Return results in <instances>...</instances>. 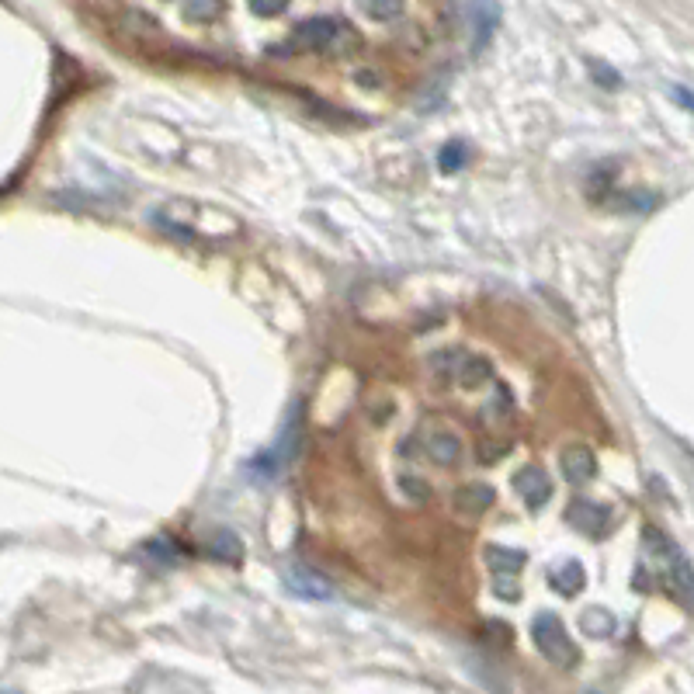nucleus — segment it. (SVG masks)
Listing matches in <instances>:
<instances>
[{"label":"nucleus","mask_w":694,"mask_h":694,"mask_svg":"<svg viewBox=\"0 0 694 694\" xmlns=\"http://www.w3.org/2000/svg\"><path fill=\"white\" fill-rule=\"evenodd\" d=\"M518 490H521V497L528 500V507H542L545 500L552 497V483L545 479L542 469H524L518 476Z\"/></svg>","instance_id":"obj_6"},{"label":"nucleus","mask_w":694,"mask_h":694,"mask_svg":"<svg viewBox=\"0 0 694 694\" xmlns=\"http://www.w3.org/2000/svg\"><path fill=\"white\" fill-rule=\"evenodd\" d=\"M615 629H618L615 615H608V611H604V608H590V611H583V632H587V636H594V639H608V636H615Z\"/></svg>","instance_id":"obj_8"},{"label":"nucleus","mask_w":694,"mask_h":694,"mask_svg":"<svg viewBox=\"0 0 694 694\" xmlns=\"http://www.w3.org/2000/svg\"><path fill=\"white\" fill-rule=\"evenodd\" d=\"M295 448H299V410H292V417H289V424H285V434L278 438V445H275V452L271 455H264L261 462H271V465H285L295 455Z\"/></svg>","instance_id":"obj_7"},{"label":"nucleus","mask_w":694,"mask_h":694,"mask_svg":"<svg viewBox=\"0 0 694 694\" xmlns=\"http://www.w3.org/2000/svg\"><path fill=\"white\" fill-rule=\"evenodd\" d=\"M337 32H341V25H337L334 18H313V21H302L299 28H295L292 35V46L295 49H327L330 42L337 39Z\"/></svg>","instance_id":"obj_2"},{"label":"nucleus","mask_w":694,"mask_h":694,"mask_svg":"<svg viewBox=\"0 0 694 694\" xmlns=\"http://www.w3.org/2000/svg\"><path fill=\"white\" fill-rule=\"evenodd\" d=\"M368 14H372L375 21H393L403 14V0H368Z\"/></svg>","instance_id":"obj_11"},{"label":"nucleus","mask_w":694,"mask_h":694,"mask_svg":"<svg viewBox=\"0 0 694 694\" xmlns=\"http://www.w3.org/2000/svg\"><path fill=\"white\" fill-rule=\"evenodd\" d=\"M285 4H289V0H250L254 14H261V18H275V14H282Z\"/></svg>","instance_id":"obj_14"},{"label":"nucleus","mask_w":694,"mask_h":694,"mask_svg":"<svg viewBox=\"0 0 694 694\" xmlns=\"http://www.w3.org/2000/svg\"><path fill=\"white\" fill-rule=\"evenodd\" d=\"M559 465H563V476L570 479V483H587L590 476L597 472V459H594V452L590 448H583V445H573V448H566L563 452V459H559Z\"/></svg>","instance_id":"obj_5"},{"label":"nucleus","mask_w":694,"mask_h":694,"mask_svg":"<svg viewBox=\"0 0 694 694\" xmlns=\"http://www.w3.org/2000/svg\"><path fill=\"white\" fill-rule=\"evenodd\" d=\"M219 11H223V4H219V0H191V7H188V18L209 21V18H216Z\"/></svg>","instance_id":"obj_12"},{"label":"nucleus","mask_w":694,"mask_h":694,"mask_svg":"<svg viewBox=\"0 0 694 694\" xmlns=\"http://www.w3.org/2000/svg\"><path fill=\"white\" fill-rule=\"evenodd\" d=\"M531 636H535L538 653H542L549 663H556L559 670L577 667L580 649H577V642L570 639V632H566V625L559 622L556 615H549V611H542V615H538L535 622H531Z\"/></svg>","instance_id":"obj_1"},{"label":"nucleus","mask_w":694,"mask_h":694,"mask_svg":"<svg viewBox=\"0 0 694 694\" xmlns=\"http://www.w3.org/2000/svg\"><path fill=\"white\" fill-rule=\"evenodd\" d=\"M486 556H490L493 573H500V577H514V573H518L521 566H524V552L500 549V545H493V549H486Z\"/></svg>","instance_id":"obj_9"},{"label":"nucleus","mask_w":694,"mask_h":694,"mask_svg":"<svg viewBox=\"0 0 694 694\" xmlns=\"http://www.w3.org/2000/svg\"><path fill=\"white\" fill-rule=\"evenodd\" d=\"M552 583H556V590H563V594H577L583 587V570L577 563H563L552 573Z\"/></svg>","instance_id":"obj_10"},{"label":"nucleus","mask_w":694,"mask_h":694,"mask_svg":"<svg viewBox=\"0 0 694 694\" xmlns=\"http://www.w3.org/2000/svg\"><path fill=\"white\" fill-rule=\"evenodd\" d=\"M285 583H289V590L299 597H313V601L334 597V583L327 577H320L316 570H306V566H292V570L285 573Z\"/></svg>","instance_id":"obj_3"},{"label":"nucleus","mask_w":694,"mask_h":694,"mask_svg":"<svg viewBox=\"0 0 694 694\" xmlns=\"http://www.w3.org/2000/svg\"><path fill=\"white\" fill-rule=\"evenodd\" d=\"M570 524L573 528H580V531H590V535H597L601 538L604 531H608V524H611V511L608 507H601V504H594V500H573V507H570Z\"/></svg>","instance_id":"obj_4"},{"label":"nucleus","mask_w":694,"mask_h":694,"mask_svg":"<svg viewBox=\"0 0 694 694\" xmlns=\"http://www.w3.org/2000/svg\"><path fill=\"white\" fill-rule=\"evenodd\" d=\"M462 164H465V146L452 143L448 150H441V167H445V171H459Z\"/></svg>","instance_id":"obj_13"}]
</instances>
